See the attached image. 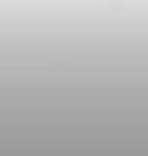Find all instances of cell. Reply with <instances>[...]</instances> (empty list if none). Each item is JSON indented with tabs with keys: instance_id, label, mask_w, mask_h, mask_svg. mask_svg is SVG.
<instances>
[]
</instances>
